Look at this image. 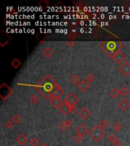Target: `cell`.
Returning a JSON list of instances; mask_svg holds the SVG:
<instances>
[{"label": "cell", "mask_w": 130, "mask_h": 146, "mask_svg": "<svg viewBox=\"0 0 130 146\" xmlns=\"http://www.w3.org/2000/svg\"><path fill=\"white\" fill-rule=\"evenodd\" d=\"M22 118L19 115V114H15L13 117H12V122H14V124H18L21 122Z\"/></svg>", "instance_id": "22"}, {"label": "cell", "mask_w": 130, "mask_h": 146, "mask_svg": "<svg viewBox=\"0 0 130 146\" xmlns=\"http://www.w3.org/2000/svg\"><path fill=\"white\" fill-rule=\"evenodd\" d=\"M41 146H50L47 143H43L42 145H41Z\"/></svg>", "instance_id": "34"}, {"label": "cell", "mask_w": 130, "mask_h": 146, "mask_svg": "<svg viewBox=\"0 0 130 146\" xmlns=\"http://www.w3.org/2000/svg\"><path fill=\"white\" fill-rule=\"evenodd\" d=\"M51 105L53 107H56V108H59L60 107V105L63 104V101H62L61 98H52L50 100Z\"/></svg>", "instance_id": "18"}, {"label": "cell", "mask_w": 130, "mask_h": 146, "mask_svg": "<svg viewBox=\"0 0 130 146\" xmlns=\"http://www.w3.org/2000/svg\"><path fill=\"white\" fill-rule=\"evenodd\" d=\"M122 128H123V126L120 122H115L112 126V129L115 132H119L122 129Z\"/></svg>", "instance_id": "19"}, {"label": "cell", "mask_w": 130, "mask_h": 146, "mask_svg": "<svg viewBox=\"0 0 130 146\" xmlns=\"http://www.w3.org/2000/svg\"><path fill=\"white\" fill-rule=\"evenodd\" d=\"M17 142L19 144V145H21V146H24L28 142V136L25 135V134H24V133H21V134H20L18 137H17Z\"/></svg>", "instance_id": "11"}, {"label": "cell", "mask_w": 130, "mask_h": 146, "mask_svg": "<svg viewBox=\"0 0 130 146\" xmlns=\"http://www.w3.org/2000/svg\"><path fill=\"white\" fill-rule=\"evenodd\" d=\"M30 145H31V146H39L40 142L37 138H32L30 140Z\"/></svg>", "instance_id": "29"}, {"label": "cell", "mask_w": 130, "mask_h": 146, "mask_svg": "<svg viewBox=\"0 0 130 146\" xmlns=\"http://www.w3.org/2000/svg\"><path fill=\"white\" fill-rule=\"evenodd\" d=\"M78 116H79L80 118H81V119H84V120H86V119H88L89 117H91V111L88 110V108H87V107H82V108L78 111Z\"/></svg>", "instance_id": "9"}, {"label": "cell", "mask_w": 130, "mask_h": 146, "mask_svg": "<svg viewBox=\"0 0 130 146\" xmlns=\"http://www.w3.org/2000/svg\"><path fill=\"white\" fill-rule=\"evenodd\" d=\"M12 94L11 89L9 88L7 85L3 84L0 88V95L2 99H7L11 94Z\"/></svg>", "instance_id": "5"}, {"label": "cell", "mask_w": 130, "mask_h": 146, "mask_svg": "<svg viewBox=\"0 0 130 146\" xmlns=\"http://www.w3.org/2000/svg\"><path fill=\"white\" fill-rule=\"evenodd\" d=\"M66 45L68 47H70V48H72V47H73L75 45V41H66Z\"/></svg>", "instance_id": "31"}, {"label": "cell", "mask_w": 130, "mask_h": 146, "mask_svg": "<svg viewBox=\"0 0 130 146\" xmlns=\"http://www.w3.org/2000/svg\"><path fill=\"white\" fill-rule=\"evenodd\" d=\"M75 132H76V134L79 135V136H85L86 134L89 133V129L88 128V126H86L84 124H80L75 129Z\"/></svg>", "instance_id": "8"}, {"label": "cell", "mask_w": 130, "mask_h": 146, "mask_svg": "<svg viewBox=\"0 0 130 146\" xmlns=\"http://www.w3.org/2000/svg\"><path fill=\"white\" fill-rule=\"evenodd\" d=\"M116 139H117V138H116V136L114 134H110V135L107 137V141H108L109 142H111L112 144H113Z\"/></svg>", "instance_id": "30"}, {"label": "cell", "mask_w": 130, "mask_h": 146, "mask_svg": "<svg viewBox=\"0 0 130 146\" xmlns=\"http://www.w3.org/2000/svg\"><path fill=\"white\" fill-rule=\"evenodd\" d=\"M69 82H70L73 85H78L81 81V78H80L78 75L73 74V75L69 78Z\"/></svg>", "instance_id": "15"}, {"label": "cell", "mask_w": 130, "mask_h": 146, "mask_svg": "<svg viewBox=\"0 0 130 146\" xmlns=\"http://www.w3.org/2000/svg\"><path fill=\"white\" fill-rule=\"evenodd\" d=\"M58 110H60V112L61 114H63V115H67L68 114H69V108L67 106V104L65 103V101L63 102V104L60 105V107L58 108Z\"/></svg>", "instance_id": "17"}, {"label": "cell", "mask_w": 130, "mask_h": 146, "mask_svg": "<svg viewBox=\"0 0 130 146\" xmlns=\"http://www.w3.org/2000/svg\"><path fill=\"white\" fill-rule=\"evenodd\" d=\"M53 53H54V52H53V50L50 47H45L43 49V50L42 51L43 56L47 59L50 58L53 55Z\"/></svg>", "instance_id": "16"}, {"label": "cell", "mask_w": 130, "mask_h": 146, "mask_svg": "<svg viewBox=\"0 0 130 146\" xmlns=\"http://www.w3.org/2000/svg\"><path fill=\"white\" fill-rule=\"evenodd\" d=\"M64 101L68 107V108H71L73 107H76V105L79 103V99L75 93L71 92L68 94Z\"/></svg>", "instance_id": "4"}, {"label": "cell", "mask_w": 130, "mask_h": 146, "mask_svg": "<svg viewBox=\"0 0 130 146\" xmlns=\"http://www.w3.org/2000/svg\"><path fill=\"white\" fill-rule=\"evenodd\" d=\"M85 80H86L88 82H89V83L91 84V82H93L95 80V77H94V75H92L91 73H89V74L85 77Z\"/></svg>", "instance_id": "27"}, {"label": "cell", "mask_w": 130, "mask_h": 146, "mask_svg": "<svg viewBox=\"0 0 130 146\" xmlns=\"http://www.w3.org/2000/svg\"><path fill=\"white\" fill-rule=\"evenodd\" d=\"M60 84L50 75H46L38 83L37 89L39 93L46 100H51V94Z\"/></svg>", "instance_id": "1"}, {"label": "cell", "mask_w": 130, "mask_h": 146, "mask_svg": "<svg viewBox=\"0 0 130 146\" xmlns=\"http://www.w3.org/2000/svg\"><path fill=\"white\" fill-rule=\"evenodd\" d=\"M99 47L108 57L111 58L117 51L121 50L123 47V43L119 41H102Z\"/></svg>", "instance_id": "2"}, {"label": "cell", "mask_w": 130, "mask_h": 146, "mask_svg": "<svg viewBox=\"0 0 130 146\" xmlns=\"http://www.w3.org/2000/svg\"><path fill=\"white\" fill-rule=\"evenodd\" d=\"M90 86H91V84L89 82H88L85 79H84L78 85V89L81 92H85V91H87L88 90V88H90Z\"/></svg>", "instance_id": "13"}, {"label": "cell", "mask_w": 130, "mask_h": 146, "mask_svg": "<svg viewBox=\"0 0 130 146\" xmlns=\"http://www.w3.org/2000/svg\"><path fill=\"white\" fill-rule=\"evenodd\" d=\"M5 128L7 129L10 130V129H13V127H14V122L12 121H11V120H8V121H7L5 123Z\"/></svg>", "instance_id": "28"}, {"label": "cell", "mask_w": 130, "mask_h": 146, "mask_svg": "<svg viewBox=\"0 0 130 146\" xmlns=\"http://www.w3.org/2000/svg\"><path fill=\"white\" fill-rule=\"evenodd\" d=\"M106 135V132L101 129L99 126H94L90 131H89V136L96 142H100Z\"/></svg>", "instance_id": "3"}, {"label": "cell", "mask_w": 130, "mask_h": 146, "mask_svg": "<svg viewBox=\"0 0 130 146\" xmlns=\"http://www.w3.org/2000/svg\"><path fill=\"white\" fill-rule=\"evenodd\" d=\"M119 71L124 76H129L130 75V63L129 62H125L124 63H123L120 68H119Z\"/></svg>", "instance_id": "7"}, {"label": "cell", "mask_w": 130, "mask_h": 146, "mask_svg": "<svg viewBox=\"0 0 130 146\" xmlns=\"http://www.w3.org/2000/svg\"><path fill=\"white\" fill-rule=\"evenodd\" d=\"M98 126H99L101 129H106V128L107 127V126H108V122H107V120H106V119H102V120L100 121Z\"/></svg>", "instance_id": "26"}, {"label": "cell", "mask_w": 130, "mask_h": 146, "mask_svg": "<svg viewBox=\"0 0 130 146\" xmlns=\"http://www.w3.org/2000/svg\"><path fill=\"white\" fill-rule=\"evenodd\" d=\"M72 125V121L70 119H67L65 121L61 122L59 124V129L61 131H65V129H67L68 128H69Z\"/></svg>", "instance_id": "12"}, {"label": "cell", "mask_w": 130, "mask_h": 146, "mask_svg": "<svg viewBox=\"0 0 130 146\" xmlns=\"http://www.w3.org/2000/svg\"><path fill=\"white\" fill-rule=\"evenodd\" d=\"M30 100H31V102L33 104H37V103L39 102L40 97H39V96H38L37 94H32V95L31 96Z\"/></svg>", "instance_id": "23"}, {"label": "cell", "mask_w": 130, "mask_h": 146, "mask_svg": "<svg viewBox=\"0 0 130 146\" xmlns=\"http://www.w3.org/2000/svg\"><path fill=\"white\" fill-rule=\"evenodd\" d=\"M77 112V108H76V107H71V108H69V113L70 114H75Z\"/></svg>", "instance_id": "33"}, {"label": "cell", "mask_w": 130, "mask_h": 146, "mask_svg": "<svg viewBox=\"0 0 130 146\" xmlns=\"http://www.w3.org/2000/svg\"><path fill=\"white\" fill-rule=\"evenodd\" d=\"M119 91H120V95H121L122 97H126L129 93V90L126 87H122L119 90Z\"/></svg>", "instance_id": "21"}, {"label": "cell", "mask_w": 130, "mask_h": 146, "mask_svg": "<svg viewBox=\"0 0 130 146\" xmlns=\"http://www.w3.org/2000/svg\"><path fill=\"white\" fill-rule=\"evenodd\" d=\"M129 102L124 98H123L118 102V107L121 110H126L129 108Z\"/></svg>", "instance_id": "14"}, {"label": "cell", "mask_w": 130, "mask_h": 146, "mask_svg": "<svg viewBox=\"0 0 130 146\" xmlns=\"http://www.w3.org/2000/svg\"><path fill=\"white\" fill-rule=\"evenodd\" d=\"M111 59L113 60V62L115 63L122 64V62L123 61H125V59H126V56L124 55V53L121 50H119L111 57Z\"/></svg>", "instance_id": "6"}, {"label": "cell", "mask_w": 130, "mask_h": 146, "mask_svg": "<svg viewBox=\"0 0 130 146\" xmlns=\"http://www.w3.org/2000/svg\"><path fill=\"white\" fill-rule=\"evenodd\" d=\"M113 146H121L122 145V142H120V141L117 139H116V141L113 143Z\"/></svg>", "instance_id": "32"}, {"label": "cell", "mask_w": 130, "mask_h": 146, "mask_svg": "<svg viewBox=\"0 0 130 146\" xmlns=\"http://www.w3.org/2000/svg\"><path fill=\"white\" fill-rule=\"evenodd\" d=\"M110 96L113 98V99H116L120 96V91L118 89L116 88H113L110 91Z\"/></svg>", "instance_id": "20"}, {"label": "cell", "mask_w": 130, "mask_h": 146, "mask_svg": "<svg viewBox=\"0 0 130 146\" xmlns=\"http://www.w3.org/2000/svg\"><path fill=\"white\" fill-rule=\"evenodd\" d=\"M21 61H20L18 59H13L12 62H11V65L15 69H18V68L21 65Z\"/></svg>", "instance_id": "24"}, {"label": "cell", "mask_w": 130, "mask_h": 146, "mask_svg": "<svg viewBox=\"0 0 130 146\" xmlns=\"http://www.w3.org/2000/svg\"><path fill=\"white\" fill-rule=\"evenodd\" d=\"M74 140H75V142L78 145H79V144L82 143V142H83V140H84V137L81 136H79V135L76 134V135L74 136Z\"/></svg>", "instance_id": "25"}, {"label": "cell", "mask_w": 130, "mask_h": 146, "mask_svg": "<svg viewBox=\"0 0 130 146\" xmlns=\"http://www.w3.org/2000/svg\"><path fill=\"white\" fill-rule=\"evenodd\" d=\"M64 94V91L61 88L60 85H59L57 88L54 90L53 94H51V99L52 98H61V97Z\"/></svg>", "instance_id": "10"}]
</instances>
